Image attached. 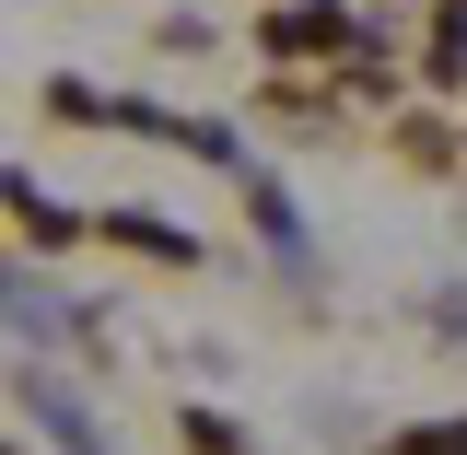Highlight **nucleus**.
<instances>
[{
	"instance_id": "f257e3e1",
	"label": "nucleus",
	"mask_w": 467,
	"mask_h": 455,
	"mask_svg": "<svg viewBox=\"0 0 467 455\" xmlns=\"http://www.w3.org/2000/svg\"><path fill=\"white\" fill-rule=\"evenodd\" d=\"M36 420H47V432H58L70 455H106V432L82 420V398H58V386H36Z\"/></svg>"
},
{
	"instance_id": "f03ea898",
	"label": "nucleus",
	"mask_w": 467,
	"mask_h": 455,
	"mask_svg": "<svg viewBox=\"0 0 467 455\" xmlns=\"http://www.w3.org/2000/svg\"><path fill=\"white\" fill-rule=\"evenodd\" d=\"M281 47H339V12H281Z\"/></svg>"
},
{
	"instance_id": "7ed1b4c3",
	"label": "nucleus",
	"mask_w": 467,
	"mask_h": 455,
	"mask_svg": "<svg viewBox=\"0 0 467 455\" xmlns=\"http://www.w3.org/2000/svg\"><path fill=\"white\" fill-rule=\"evenodd\" d=\"M386 455H467V420H444V432H398Z\"/></svg>"
},
{
	"instance_id": "20e7f679",
	"label": "nucleus",
	"mask_w": 467,
	"mask_h": 455,
	"mask_svg": "<svg viewBox=\"0 0 467 455\" xmlns=\"http://www.w3.org/2000/svg\"><path fill=\"white\" fill-rule=\"evenodd\" d=\"M187 444H199V455H245V432H234V420H211V408H199V420H187Z\"/></svg>"
}]
</instances>
